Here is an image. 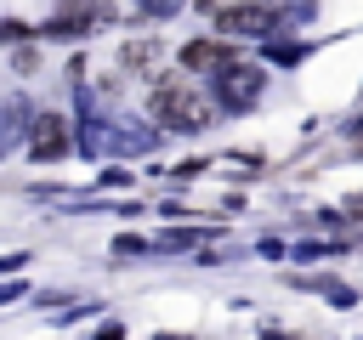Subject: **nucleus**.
<instances>
[{
	"label": "nucleus",
	"instance_id": "7ed1b4c3",
	"mask_svg": "<svg viewBox=\"0 0 363 340\" xmlns=\"http://www.w3.org/2000/svg\"><path fill=\"white\" fill-rule=\"evenodd\" d=\"M182 68H199V74H204V68H221V74H227V68H233V40L216 34V40H193V45H182Z\"/></svg>",
	"mask_w": 363,
	"mask_h": 340
},
{
	"label": "nucleus",
	"instance_id": "f257e3e1",
	"mask_svg": "<svg viewBox=\"0 0 363 340\" xmlns=\"http://www.w3.org/2000/svg\"><path fill=\"white\" fill-rule=\"evenodd\" d=\"M147 113L164 130H182V136H199V130L216 125V102L199 91V79H182V74H159L147 85Z\"/></svg>",
	"mask_w": 363,
	"mask_h": 340
},
{
	"label": "nucleus",
	"instance_id": "f03ea898",
	"mask_svg": "<svg viewBox=\"0 0 363 340\" xmlns=\"http://www.w3.org/2000/svg\"><path fill=\"white\" fill-rule=\"evenodd\" d=\"M216 28L233 40H261V34H278V11L272 6H227V11H216Z\"/></svg>",
	"mask_w": 363,
	"mask_h": 340
},
{
	"label": "nucleus",
	"instance_id": "39448f33",
	"mask_svg": "<svg viewBox=\"0 0 363 340\" xmlns=\"http://www.w3.org/2000/svg\"><path fill=\"white\" fill-rule=\"evenodd\" d=\"M255 91H261V74L255 68H233V96H221V102L244 108V102H255Z\"/></svg>",
	"mask_w": 363,
	"mask_h": 340
},
{
	"label": "nucleus",
	"instance_id": "20e7f679",
	"mask_svg": "<svg viewBox=\"0 0 363 340\" xmlns=\"http://www.w3.org/2000/svg\"><path fill=\"white\" fill-rule=\"evenodd\" d=\"M28 147H34V159H62V153H68V119H62V113H40Z\"/></svg>",
	"mask_w": 363,
	"mask_h": 340
}]
</instances>
